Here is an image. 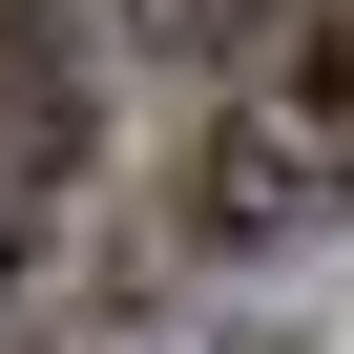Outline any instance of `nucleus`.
Returning a JSON list of instances; mask_svg holds the SVG:
<instances>
[{"instance_id": "1", "label": "nucleus", "mask_w": 354, "mask_h": 354, "mask_svg": "<svg viewBox=\"0 0 354 354\" xmlns=\"http://www.w3.org/2000/svg\"><path fill=\"white\" fill-rule=\"evenodd\" d=\"M333 209H354V125H333L313 84L209 104V146H188V230H209V250H292V230H333Z\"/></svg>"}, {"instance_id": "3", "label": "nucleus", "mask_w": 354, "mask_h": 354, "mask_svg": "<svg viewBox=\"0 0 354 354\" xmlns=\"http://www.w3.org/2000/svg\"><path fill=\"white\" fill-rule=\"evenodd\" d=\"M292 84H313V104H333V125H354V0H333V21H313V42H292Z\"/></svg>"}, {"instance_id": "2", "label": "nucleus", "mask_w": 354, "mask_h": 354, "mask_svg": "<svg viewBox=\"0 0 354 354\" xmlns=\"http://www.w3.org/2000/svg\"><path fill=\"white\" fill-rule=\"evenodd\" d=\"M84 125H104L84 0H0V271L63 230V188H84Z\"/></svg>"}, {"instance_id": "4", "label": "nucleus", "mask_w": 354, "mask_h": 354, "mask_svg": "<svg viewBox=\"0 0 354 354\" xmlns=\"http://www.w3.org/2000/svg\"><path fill=\"white\" fill-rule=\"evenodd\" d=\"M146 21H167V42H188V21H230V0H146Z\"/></svg>"}]
</instances>
